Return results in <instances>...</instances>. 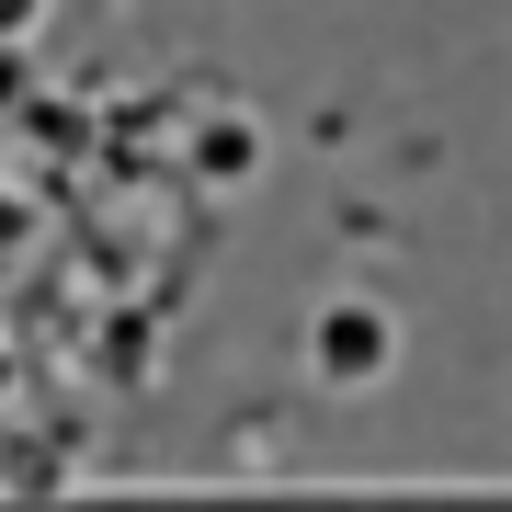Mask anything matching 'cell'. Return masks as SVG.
Segmentation results:
<instances>
[{
  "label": "cell",
  "mask_w": 512,
  "mask_h": 512,
  "mask_svg": "<svg viewBox=\"0 0 512 512\" xmlns=\"http://www.w3.org/2000/svg\"><path fill=\"white\" fill-rule=\"evenodd\" d=\"M376 365H387V319H376V308H330V319H319V376H330V387H365Z\"/></svg>",
  "instance_id": "1"
},
{
  "label": "cell",
  "mask_w": 512,
  "mask_h": 512,
  "mask_svg": "<svg viewBox=\"0 0 512 512\" xmlns=\"http://www.w3.org/2000/svg\"><path fill=\"white\" fill-rule=\"evenodd\" d=\"M57 478H69V467H57V444H46V433H35V421H23V410H0V490L46 501Z\"/></svg>",
  "instance_id": "2"
},
{
  "label": "cell",
  "mask_w": 512,
  "mask_h": 512,
  "mask_svg": "<svg viewBox=\"0 0 512 512\" xmlns=\"http://www.w3.org/2000/svg\"><path fill=\"white\" fill-rule=\"evenodd\" d=\"M23 23H35V0H0V35H23Z\"/></svg>",
  "instance_id": "3"
}]
</instances>
